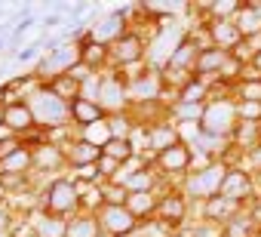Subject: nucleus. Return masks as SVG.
Listing matches in <instances>:
<instances>
[{"label": "nucleus", "mask_w": 261, "mask_h": 237, "mask_svg": "<svg viewBox=\"0 0 261 237\" xmlns=\"http://www.w3.org/2000/svg\"><path fill=\"white\" fill-rule=\"evenodd\" d=\"M25 102L31 105L34 121H37V127H40L43 133H53V130H59V127H68V124H71V105H68V102H62L49 86H37L34 92H28V99H25Z\"/></svg>", "instance_id": "1"}, {"label": "nucleus", "mask_w": 261, "mask_h": 237, "mask_svg": "<svg viewBox=\"0 0 261 237\" xmlns=\"http://www.w3.org/2000/svg\"><path fill=\"white\" fill-rule=\"evenodd\" d=\"M40 212L59 216V219H74L80 212V191L71 176H56L43 194H40Z\"/></svg>", "instance_id": "2"}, {"label": "nucleus", "mask_w": 261, "mask_h": 237, "mask_svg": "<svg viewBox=\"0 0 261 237\" xmlns=\"http://www.w3.org/2000/svg\"><path fill=\"white\" fill-rule=\"evenodd\" d=\"M224 173H227L224 163H212V167H206V170L188 173V176L178 182V191H181L191 203H203V200H209V197H215V194L221 191Z\"/></svg>", "instance_id": "3"}, {"label": "nucleus", "mask_w": 261, "mask_h": 237, "mask_svg": "<svg viewBox=\"0 0 261 237\" xmlns=\"http://www.w3.org/2000/svg\"><path fill=\"white\" fill-rule=\"evenodd\" d=\"M151 167H154L166 182H172V185L178 188V182H181V179L191 173V167H194V148H191L188 142H178V145L160 151L157 157H151Z\"/></svg>", "instance_id": "4"}, {"label": "nucleus", "mask_w": 261, "mask_h": 237, "mask_svg": "<svg viewBox=\"0 0 261 237\" xmlns=\"http://www.w3.org/2000/svg\"><path fill=\"white\" fill-rule=\"evenodd\" d=\"M108 53H111V68L120 71L126 65H139V62H148V40L139 34V31H123L114 43H108Z\"/></svg>", "instance_id": "5"}, {"label": "nucleus", "mask_w": 261, "mask_h": 237, "mask_svg": "<svg viewBox=\"0 0 261 237\" xmlns=\"http://www.w3.org/2000/svg\"><path fill=\"white\" fill-rule=\"evenodd\" d=\"M154 219H157L160 225H166L169 231H175V234H178V231L191 222V200H188L178 188H172V191H166V194L160 197Z\"/></svg>", "instance_id": "6"}, {"label": "nucleus", "mask_w": 261, "mask_h": 237, "mask_svg": "<svg viewBox=\"0 0 261 237\" xmlns=\"http://www.w3.org/2000/svg\"><path fill=\"white\" fill-rule=\"evenodd\" d=\"M237 105L233 102H206V111H203V133H212L218 139H230L233 130H237Z\"/></svg>", "instance_id": "7"}, {"label": "nucleus", "mask_w": 261, "mask_h": 237, "mask_svg": "<svg viewBox=\"0 0 261 237\" xmlns=\"http://www.w3.org/2000/svg\"><path fill=\"white\" fill-rule=\"evenodd\" d=\"M95 219H98L101 234H108V237H136L142 228V222L126 206H101L95 212Z\"/></svg>", "instance_id": "8"}, {"label": "nucleus", "mask_w": 261, "mask_h": 237, "mask_svg": "<svg viewBox=\"0 0 261 237\" xmlns=\"http://www.w3.org/2000/svg\"><path fill=\"white\" fill-rule=\"evenodd\" d=\"M98 105L108 111V114H120V111H129V96H126V80L108 68L101 71V86H98Z\"/></svg>", "instance_id": "9"}, {"label": "nucleus", "mask_w": 261, "mask_h": 237, "mask_svg": "<svg viewBox=\"0 0 261 237\" xmlns=\"http://www.w3.org/2000/svg\"><path fill=\"white\" fill-rule=\"evenodd\" d=\"M4 127H7L13 136H19V139H31L34 133H40V127H37V121H34V111H31V105H28L25 99L4 105Z\"/></svg>", "instance_id": "10"}, {"label": "nucleus", "mask_w": 261, "mask_h": 237, "mask_svg": "<svg viewBox=\"0 0 261 237\" xmlns=\"http://www.w3.org/2000/svg\"><path fill=\"white\" fill-rule=\"evenodd\" d=\"M200 43L185 31V37L178 40V46L166 56V62H163V68H172V71H188V74H194V68H197V59H200Z\"/></svg>", "instance_id": "11"}, {"label": "nucleus", "mask_w": 261, "mask_h": 237, "mask_svg": "<svg viewBox=\"0 0 261 237\" xmlns=\"http://www.w3.org/2000/svg\"><path fill=\"white\" fill-rule=\"evenodd\" d=\"M178 142H181L178 127L169 121V117L160 121V124H154V127H148V157H157L160 151H166V148H172Z\"/></svg>", "instance_id": "12"}, {"label": "nucleus", "mask_w": 261, "mask_h": 237, "mask_svg": "<svg viewBox=\"0 0 261 237\" xmlns=\"http://www.w3.org/2000/svg\"><path fill=\"white\" fill-rule=\"evenodd\" d=\"M101 121H108V111L98 102H89V99L71 102V127L74 130H86V127L101 124Z\"/></svg>", "instance_id": "13"}, {"label": "nucleus", "mask_w": 261, "mask_h": 237, "mask_svg": "<svg viewBox=\"0 0 261 237\" xmlns=\"http://www.w3.org/2000/svg\"><path fill=\"white\" fill-rule=\"evenodd\" d=\"M80 62L86 65V68H92L95 74H101V71H108L111 68V53H108V43H101V40H95V37H83L80 40Z\"/></svg>", "instance_id": "14"}, {"label": "nucleus", "mask_w": 261, "mask_h": 237, "mask_svg": "<svg viewBox=\"0 0 261 237\" xmlns=\"http://www.w3.org/2000/svg\"><path fill=\"white\" fill-rule=\"evenodd\" d=\"M230 53L227 50H218V46H206L200 50V59H197V68H194V77L200 80H215L221 74V68L227 65Z\"/></svg>", "instance_id": "15"}, {"label": "nucleus", "mask_w": 261, "mask_h": 237, "mask_svg": "<svg viewBox=\"0 0 261 237\" xmlns=\"http://www.w3.org/2000/svg\"><path fill=\"white\" fill-rule=\"evenodd\" d=\"M206 25H209V40H212V46L233 53V50L243 43V31L237 28L233 19H224V22H206Z\"/></svg>", "instance_id": "16"}, {"label": "nucleus", "mask_w": 261, "mask_h": 237, "mask_svg": "<svg viewBox=\"0 0 261 237\" xmlns=\"http://www.w3.org/2000/svg\"><path fill=\"white\" fill-rule=\"evenodd\" d=\"M62 151H65L68 170H77V167H92V163H98V157H101V148H95V145L83 142L80 136H77V139H71L68 145H62Z\"/></svg>", "instance_id": "17"}, {"label": "nucleus", "mask_w": 261, "mask_h": 237, "mask_svg": "<svg viewBox=\"0 0 261 237\" xmlns=\"http://www.w3.org/2000/svg\"><path fill=\"white\" fill-rule=\"evenodd\" d=\"M157 203H160L157 191H139V194H129L126 209L133 212L139 222H151V219H154V212H157Z\"/></svg>", "instance_id": "18"}, {"label": "nucleus", "mask_w": 261, "mask_h": 237, "mask_svg": "<svg viewBox=\"0 0 261 237\" xmlns=\"http://www.w3.org/2000/svg\"><path fill=\"white\" fill-rule=\"evenodd\" d=\"M28 222L37 237H68V219L49 216V212H34Z\"/></svg>", "instance_id": "19"}, {"label": "nucleus", "mask_w": 261, "mask_h": 237, "mask_svg": "<svg viewBox=\"0 0 261 237\" xmlns=\"http://www.w3.org/2000/svg\"><path fill=\"white\" fill-rule=\"evenodd\" d=\"M233 22H237V28L243 31V37L261 34V4H243Z\"/></svg>", "instance_id": "20"}, {"label": "nucleus", "mask_w": 261, "mask_h": 237, "mask_svg": "<svg viewBox=\"0 0 261 237\" xmlns=\"http://www.w3.org/2000/svg\"><path fill=\"white\" fill-rule=\"evenodd\" d=\"M68 237H101L95 212H77L74 219H68Z\"/></svg>", "instance_id": "21"}, {"label": "nucleus", "mask_w": 261, "mask_h": 237, "mask_svg": "<svg viewBox=\"0 0 261 237\" xmlns=\"http://www.w3.org/2000/svg\"><path fill=\"white\" fill-rule=\"evenodd\" d=\"M43 86H49V89H53L62 102H68V105L77 102V99L83 96V86H80L74 77H68V74H59L56 80H49V83H43Z\"/></svg>", "instance_id": "22"}, {"label": "nucleus", "mask_w": 261, "mask_h": 237, "mask_svg": "<svg viewBox=\"0 0 261 237\" xmlns=\"http://www.w3.org/2000/svg\"><path fill=\"white\" fill-rule=\"evenodd\" d=\"M108 130H111V139H129L136 130V121L129 111H120V114H108Z\"/></svg>", "instance_id": "23"}, {"label": "nucleus", "mask_w": 261, "mask_h": 237, "mask_svg": "<svg viewBox=\"0 0 261 237\" xmlns=\"http://www.w3.org/2000/svg\"><path fill=\"white\" fill-rule=\"evenodd\" d=\"M77 136H80L83 142L95 145V148H105V145L111 142V130H108V121H101V124H92V127H86V130H77Z\"/></svg>", "instance_id": "24"}, {"label": "nucleus", "mask_w": 261, "mask_h": 237, "mask_svg": "<svg viewBox=\"0 0 261 237\" xmlns=\"http://www.w3.org/2000/svg\"><path fill=\"white\" fill-rule=\"evenodd\" d=\"M101 154L111 157V160H117V163H126L129 157L136 154V148H133V142H129V139H111V142L101 148Z\"/></svg>", "instance_id": "25"}, {"label": "nucleus", "mask_w": 261, "mask_h": 237, "mask_svg": "<svg viewBox=\"0 0 261 237\" xmlns=\"http://www.w3.org/2000/svg\"><path fill=\"white\" fill-rule=\"evenodd\" d=\"M101 200H105V206H126L129 191L120 182H101Z\"/></svg>", "instance_id": "26"}, {"label": "nucleus", "mask_w": 261, "mask_h": 237, "mask_svg": "<svg viewBox=\"0 0 261 237\" xmlns=\"http://www.w3.org/2000/svg\"><path fill=\"white\" fill-rule=\"evenodd\" d=\"M233 102H261V80L233 83Z\"/></svg>", "instance_id": "27"}, {"label": "nucleus", "mask_w": 261, "mask_h": 237, "mask_svg": "<svg viewBox=\"0 0 261 237\" xmlns=\"http://www.w3.org/2000/svg\"><path fill=\"white\" fill-rule=\"evenodd\" d=\"M233 105H237V121L261 124V102H233Z\"/></svg>", "instance_id": "28"}, {"label": "nucleus", "mask_w": 261, "mask_h": 237, "mask_svg": "<svg viewBox=\"0 0 261 237\" xmlns=\"http://www.w3.org/2000/svg\"><path fill=\"white\" fill-rule=\"evenodd\" d=\"M22 148H28L25 139H19V136H4V139H0V160H7L10 154H16V151H22Z\"/></svg>", "instance_id": "29"}, {"label": "nucleus", "mask_w": 261, "mask_h": 237, "mask_svg": "<svg viewBox=\"0 0 261 237\" xmlns=\"http://www.w3.org/2000/svg\"><path fill=\"white\" fill-rule=\"evenodd\" d=\"M59 25H62L59 16H46V19H43V28H59Z\"/></svg>", "instance_id": "30"}, {"label": "nucleus", "mask_w": 261, "mask_h": 237, "mask_svg": "<svg viewBox=\"0 0 261 237\" xmlns=\"http://www.w3.org/2000/svg\"><path fill=\"white\" fill-rule=\"evenodd\" d=\"M4 206H7V197H0V209H4Z\"/></svg>", "instance_id": "31"}, {"label": "nucleus", "mask_w": 261, "mask_h": 237, "mask_svg": "<svg viewBox=\"0 0 261 237\" xmlns=\"http://www.w3.org/2000/svg\"><path fill=\"white\" fill-rule=\"evenodd\" d=\"M258 237H261V234H258Z\"/></svg>", "instance_id": "32"}]
</instances>
